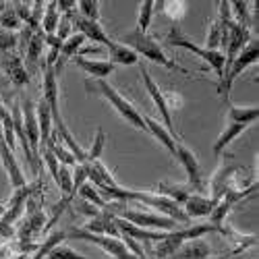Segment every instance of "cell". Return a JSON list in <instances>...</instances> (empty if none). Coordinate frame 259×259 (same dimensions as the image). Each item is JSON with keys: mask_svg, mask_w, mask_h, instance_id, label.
I'll list each match as a JSON object with an SVG mask.
<instances>
[{"mask_svg": "<svg viewBox=\"0 0 259 259\" xmlns=\"http://www.w3.org/2000/svg\"><path fill=\"white\" fill-rule=\"evenodd\" d=\"M120 44L128 46L137 56H143V58H147L149 62L162 64V67L168 69V71H177V73H181V75H191V71H187L185 67H181L179 62H175L172 58H168L160 41H158L156 37H152V35H147V33H141V31L133 29V31H128V33H124V35L120 37Z\"/></svg>", "mask_w": 259, "mask_h": 259, "instance_id": "obj_1", "label": "cell"}, {"mask_svg": "<svg viewBox=\"0 0 259 259\" xmlns=\"http://www.w3.org/2000/svg\"><path fill=\"white\" fill-rule=\"evenodd\" d=\"M222 226H213V224H189L177 230H170L164 234V239L156 243L154 247V255L156 259H170L187 241H195L201 239L207 232H220Z\"/></svg>", "mask_w": 259, "mask_h": 259, "instance_id": "obj_2", "label": "cell"}, {"mask_svg": "<svg viewBox=\"0 0 259 259\" xmlns=\"http://www.w3.org/2000/svg\"><path fill=\"white\" fill-rule=\"evenodd\" d=\"M88 90H98V94H102L108 102H110V106L114 108V110H116L128 124H133L135 128H139V131H145V133H147V126H145V120H143V114L139 112V108H135L118 90H114L106 79H98L96 83H90V81H88Z\"/></svg>", "mask_w": 259, "mask_h": 259, "instance_id": "obj_3", "label": "cell"}, {"mask_svg": "<svg viewBox=\"0 0 259 259\" xmlns=\"http://www.w3.org/2000/svg\"><path fill=\"white\" fill-rule=\"evenodd\" d=\"M257 56H259V46H257V41H255V44H249L247 48H243V52L234 58V62L230 64L228 71L224 73L222 81H218V94H220L222 102H226V104H228L232 83L236 81V77H239L247 67H251V64H255V62H257Z\"/></svg>", "mask_w": 259, "mask_h": 259, "instance_id": "obj_4", "label": "cell"}, {"mask_svg": "<svg viewBox=\"0 0 259 259\" xmlns=\"http://www.w3.org/2000/svg\"><path fill=\"white\" fill-rule=\"evenodd\" d=\"M64 232H67V236H71V239H77V241H88V243L98 245V247H100V249H104L106 253H110L114 259H141V257H137V255H133L131 251H128L120 239L92 234V232L83 230V228H71V230H64ZM145 259H149V257H145Z\"/></svg>", "mask_w": 259, "mask_h": 259, "instance_id": "obj_5", "label": "cell"}, {"mask_svg": "<svg viewBox=\"0 0 259 259\" xmlns=\"http://www.w3.org/2000/svg\"><path fill=\"white\" fill-rule=\"evenodd\" d=\"M222 158L224 160H222L220 168L211 175V183H209V191H211V197L209 199H213L215 203H218L226 195L228 189L236 187L234 185V177L239 175L241 170H245V166H241L239 162H234L230 156H222Z\"/></svg>", "mask_w": 259, "mask_h": 259, "instance_id": "obj_6", "label": "cell"}, {"mask_svg": "<svg viewBox=\"0 0 259 259\" xmlns=\"http://www.w3.org/2000/svg\"><path fill=\"white\" fill-rule=\"evenodd\" d=\"M139 69H141V77H143V85H145V90H147V94H149V98L154 100V104H156V108L160 110V116H162V124L168 128V131L175 135L177 139H181L179 135H177V131H175V122H172V112H170V108H168V104H166V92H162L160 90V85L154 81V77L149 75V71H147V67L141 62L139 64Z\"/></svg>", "mask_w": 259, "mask_h": 259, "instance_id": "obj_7", "label": "cell"}, {"mask_svg": "<svg viewBox=\"0 0 259 259\" xmlns=\"http://www.w3.org/2000/svg\"><path fill=\"white\" fill-rule=\"evenodd\" d=\"M175 158L181 162V166L185 168L187 172V179H189V187L193 191L201 193L203 191V175H201V164L197 160V156L193 154V149H189L183 139L177 141V152H175Z\"/></svg>", "mask_w": 259, "mask_h": 259, "instance_id": "obj_8", "label": "cell"}, {"mask_svg": "<svg viewBox=\"0 0 259 259\" xmlns=\"http://www.w3.org/2000/svg\"><path fill=\"white\" fill-rule=\"evenodd\" d=\"M48 218L44 209H39L33 199L29 197L27 203H25V218H23V226L19 228V241H31L35 234L44 232V226H46Z\"/></svg>", "mask_w": 259, "mask_h": 259, "instance_id": "obj_9", "label": "cell"}, {"mask_svg": "<svg viewBox=\"0 0 259 259\" xmlns=\"http://www.w3.org/2000/svg\"><path fill=\"white\" fill-rule=\"evenodd\" d=\"M35 189H37V183H35V185H25V187H21V189H15V193H13V197L9 199V203H5L7 209H5V213H3V218H0V224L13 226V224L21 218V215H23L25 203H27V199L33 195Z\"/></svg>", "mask_w": 259, "mask_h": 259, "instance_id": "obj_10", "label": "cell"}, {"mask_svg": "<svg viewBox=\"0 0 259 259\" xmlns=\"http://www.w3.org/2000/svg\"><path fill=\"white\" fill-rule=\"evenodd\" d=\"M21 116H23L25 137L31 147V158L39 166V162H37V158H39V128H37V116H35V104L29 98H25L23 104H21Z\"/></svg>", "mask_w": 259, "mask_h": 259, "instance_id": "obj_11", "label": "cell"}, {"mask_svg": "<svg viewBox=\"0 0 259 259\" xmlns=\"http://www.w3.org/2000/svg\"><path fill=\"white\" fill-rule=\"evenodd\" d=\"M0 162H3L5 170H7V175L11 179V187L13 189H21V187H25L27 181H25V175H23V170H21L19 166V160L15 156L13 149L5 143V137L0 135Z\"/></svg>", "mask_w": 259, "mask_h": 259, "instance_id": "obj_12", "label": "cell"}, {"mask_svg": "<svg viewBox=\"0 0 259 259\" xmlns=\"http://www.w3.org/2000/svg\"><path fill=\"white\" fill-rule=\"evenodd\" d=\"M52 112V122L60 120V106H58V75L52 64H44V96H41Z\"/></svg>", "mask_w": 259, "mask_h": 259, "instance_id": "obj_13", "label": "cell"}, {"mask_svg": "<svg viewBox=\"0 0 259 259\" xmlns=\"http://www.w3.org/2000/svg\"><path fill=\"white\" fill-rule=\"evenodd\" d=\"M83 230H88L92 234H100V236H112V239H120V230L114 224V213L102 209L96 218H90L81 226Z\"/></svg>", "mask_w": 259, "mask_h": 259, "instance_id": "obj_14", "label": "cell"}, {"mask_svg": "<svg viewBox=\"0 0 259 259\" xmlns=\"http://www.w3.org/2000/svg\"><path fill=\"white\" fill-rule=\"evenodd\" d=\"M69 19H71V23H75V27L79 29V33L85 37V39H90V41H98L100 46H108L110 44V37L106 35V31L102 29V25L100 23H96V21H88V19H83V17H79V15H69Z\"/></svg>", "mask_w": 259, "mask_h": 259, "instance_id": "obj_15", "label": "cell"}, {"mask_svg": "<svg viewBox=\"0 0 259 259\" xmlns=\"http://www.w3.org/2000/svg\"><path fill=\"white\" fill-rule=\"evenodd\" d=\"M251 124H247V122H243V120H232V118H226V126H224V131L220 133V137L215 139V143H213V154L215 156H222L224 154V149L239 137L243 131H247Z\"/></svg>", "mask_w": 259, "mask_h": 259, "instance_id": "obj_16", "label": "cell"}, {"mask_svg": "<svg viewBox=\"0 0 259 259\" xmlns=\"http://www.w3.org/2000/svg\"><path fill=\"white\" fill-rule=\"evenodd\" d=\"M164 44L166 46H170V48H183V50H189V52H193V54H197V56H201V52H203V48L197 44L195 39H191L177 23H172V27L168 29V33L164 35Z\"/></svg>", "mask_w": 259, "mask_h": 259, "instance_id": "obj_17", "label": "cell"}, {"mask_svg": "<svg viewBox=\"0 0 259 259\" xmlns=\"http://www.w3.org/2000/svg\"><path fill=\"white\" fill-rule=\"evenodd\" d=\"M3 67H5V73L9 75V79L13 81L15 88H23V85L29 83V73L27 69L23 67V60H21V56L17 54H5L3 56Z\"/></svg>", "mask_w": 259, "mask_h": 259, "instance_id": "obj_18", "label": "cell"}, {"mask_svg": "<svg viewBox=\"0 0 259 259\" xmlns=\"http://www.w3.org/2000/svg\"><path fill=\"white\" fill-rule=\"evenodd\" d=\"M215 201L201 195V193H193L189 195V199L183 203V211L187 213V218H203V215H209L211 209H213Z\"/></svg>", "mask_w": 259, "mask_h": 259, "instance_id": "obj_19", "label": "cell"}, {"mask_svg": "<svg viewBox=\"0 0 259 259\" xmlns=\"http://www.w3.org/2000/svg\"><path fill=\"white\" fill-rule=\"evenodd\" d=\"M81 71L92 75L94 79H106L108 75L114 73V64L108 60H92V58H83V56H73L71 58Z\"/></svg>", "mask_w": 259, "mask_h": 259, "instance_id": "obj_20", "label": "cell"}, {"mask_svg": "<svg viewBox=\"0 0 259 259\" xmlns=\"http://www.w3.org/2000/svg\"><path fill=\"white\" fill-rule=\"evenodd\" d=\"M143 120H145V126H147V133H152V135L168 149V152L175 156V152H177V141H181V139H177L175 135H172L160 120H156V118H152V116H145V114H143Z\"/></svg>", "mask_w": 259, "mask_h": 259, "instance_id": "obj_21", "label": "cell"}, {"mask_svg": "<svg viewBox=\"0 0 259 259\" xmlns=\"http://www.w3.org/2000/svg\"><path fill=\"white\" fill-rule=\"evenodd\" d=\"M106 50H108V62H112L114 67H116V64H122V67H133V64L139 62V56L128 46L120 44V41L112 39L110 44L106 46Z\"/></svg>", "mask_w": 259, "mask_h": 259, "instance_id": "obj_22", "label": "cell"}, {"mask_svg": "<svg viewBox=\"0 0 259 259\" xmlns=\"http://www.w3.org/2000/svg\"><path fill=\"white\" fill-rule=\"evenodd\" d=\"M35 116H37V128H39V147H44L54 131V122H52V112L44 100H39L35 104Z\"/></svg>", "mask_w": 259, "mask_h": 259, "instance_id": "obj_23", "label": "cell"}, {"mask_svg": "<svg viewBox=\"0 0 259 259\" xmlns=\"http://www.w3.org/2000/svg\"><path fill=\"white\" fill-rule=\"evenodd\" d=\"M209 255H211V247L205 241L195 239V241H187L170 259H205Z\"/></svg>", "mask_w": 259, "mask_h": 259, "instance_id": "obj_24", "label": "cell"}, {"mask_svg": "<svg viewBox=\"0 0 259 259\" xmlns=\"http://www.w3.org/2000/svg\"><path fill=\"white\" fill-rule=\"evenodd\" d=\"M193 191L189 185H172V183H160L158 185V195H164L168 199H172L175 203H179L183 207V203L189 199V195H193Z\"/></svg>", "mask_w": 259, "mask_h": 259, "instance_id": "obj_25", "label": "cell"}, {"mask_svg": "<svg viewBox=\"0 0 259 259\" xmlns=\"http://www.w3.org/2000/svg\"><path fill=\"white\" fill-rule=\"evenodd\" d=\"M64 239H67V232L64 230H54L52 234H48L46 236V241H41L37 247H35V251L29 255L31 259H44L52 249H56Z\"/></svg>", "mask_w": 259, "mask_h": 259, "instance_id": "obj_26", "label": "cell"}, {"mask_svg": "<svg viewBox=\"0 0 259 259\" xmlns=\"http://www.w3.org/2000/svg\"><path fill=\"white\" fill-rule=\"evenodd\" d=\"M60 21V13L56 9V3H46L44 15H41V29H44V35H54L56 27Z\"/></svg>", "mask_w": 259, "mask_h": 259, "instance_id": "obj_27", "label": "cell"}, {"mask_svg": "<svg viewBox=\"0 0 259 259\" xmlns=\"http://www.w3.org/2000/svg\"><path fill=\"white\" fill-rule=\"evenodd\" d=\"M156 9V3L154 0H143V3H139V21H137V31L141 33H147L149 25H152V19H154V11Z\"/></svg>", "mask_w": 259, "mask_h": 259, "instance_id": "obj_28", "label": "cell"}, {"mask_svg": "<svg viewBox=\"0 0 259 259\" xmlns=\"http://www.w3.org/2000/svg\"><path fill=\"white\" fill-rule=\"evenodd\" d=\"M154 11H162L172 19V23H179L187 13V3H181V0H175V3H156Z\"/></svg>", "mask_w": 259, "mask_h": 259, "instance_id": "obj_29", "label": "cell"}, {"mask_svg": "<svg viewBox=\"0 0 259 259\" xmlns=\"http://www.w3.org/2000/svg\"><path fill=\"white\" fill-rule=\"evenodd\" d=\"M199 58H203L209 67L213 69V73L218 75V81H222V77H224V54H222V50H205L203 48V52H201V56Z\"/></svg>", "mask_w": 259, "mask_h": 259, "instance_id": "obj_30", "label": "cell"}, {"mask_svg": "<svg viewBox=\"0 0 259 259\" xmlns=\"http://www.w3.org/2000/svg\"><path fill=\"white\" fill-rule=\"evenodd\" d=\"M77 193H79V197H81L83 201H88V203L96 205L98 209H104V207H106V203H108V201H106V199L100 195V191H98V189H96L92 183H85V185H83V187H81Z\"/></svg>", "mask_w": 259, "mask_h": 259, "instance_id": "obj_31", "label": "cell"}, {"mask_svg": "<svg viewBox=\"0 0 259 259\" xmlns=\"http://www.w3.org/2000/svg\"><path fill=\"white\" fill-rule=\"evenodd\" d=\"M41 48H44V35L37 31V33H33V37L29 39V44L25 48V60H27V64H31V67H33V64L37 62Z\"/></svg>", "mask_w": 259, "mask_h": 259, "instance_id": "obj_32", "label": "cell"}, {"mask_svg": "<svg viewBox=\"0 0 259 259\" xmlns=\"http://www.w3.org/2000/svg\"><path fill=\"white\" fill-rule=\"evenodd\" d=\"M21 25H23V23H21V19L17 17L13 5H9L3 13H0V29H5V31H17Z\"/></svg>", "mask_w": 259, "mask_h": 259, "instance_id": "obj_33", "label": "cell"}, {"mask_svg": "<svg viewBox=\"0 0 259 259\" xmlns=\"http://www.w3.org/2000/svg\"><path fill=\"white\" fill-rule=\"evenodd\" d=\"M77 9L81 13L79 17L100 23V3H96V0H81V3H77Z\"/></svg>", "mask_w": 259, "mask_h": 259, "instance_id": "obj_34", "label": "cell"}, {"mask_svg": "<svg viewBox=\"0 0 259 259\" xmlns=\"http://www.w3.org/2000/svg\"><path fill=\"white\" fill-rule=\"evenodd\" d=\"M44 259H96V257H88V255H81L79 251L67 247V245H58L56 249H52Z\"/></svg>", "mask_w": 259, "mask_h": 259, "instance_id": "obj_35", "label": "cell"}, {"mask_svg": "<svg viewBox=\"0 0 259 259\" xmlns=\"http://www.w3.org/2000/svg\"><path fill=\"white\" fill-rule=\"evenodd\" d=\"M56 185H58L60 191L64 193V197H73V195H71V189H73V172H71L69 166H62V164H60Z\"/></svg>", "mask_w": 259, "mask_h": 259, "instance_id": "obj_36", "label": "cell"}, {"mask_svg": "<svg viewBox=\"0 0 259 259\" xmlns=\"http://www.w3.org/2000/svg\"><path fill=\"white\" fill-rule=\"evenodd\" d=\"M104 145H106V133H104V128H98L94 143H92L90 152H88V162H98L100 160V156L104 152Z\"/></svg>", "mask_w": 259, "mask_h": 259, "instance_id": "obj_37", "label": "cell"}, {"mask_svg": "<svg viewBox=\"0 0 259 259\" xmlns=\"http://www.w3.org/2000/svg\"><path fill=\"white\" fill-rule=\"evenodd\" d=\"M73 168H75V170H73V189H71V195L75 197L77 191H79L85 183H88V172H85L83 164H75Z\"/></svg>", "mask_w": 259, "mask_h": 259, "instance_id": "obj_38", "label": "cell"}, {"mask_svg": "<svg viewBox=\"0 0 259 259\" xmlns=\"http://www.w3.org/2000/svg\"><path fill=\"white\" fill-rule=\"evenodd\" d=\"M41 156H44V164H46V168H48V172H50V177H52L54 183H56V179H58V168H60L58 160L54 158V154L50 152V149H46V147H41Z\"/></svg>", "mask_w": 259, "mask_h": 259, "instance_id": "obj_39", "label": "cell"}, {"mask_svg": "<svg viewBox=\"0 0 259 259\" xmlns=\"http://www.w3.org/2000/svg\"><path fill=\"white\" fill-rule=\"evenodd\" d=\"M17 44H19V35H17L15 31H5V29H0V52L13 50Z\"/></svg>", "mask_w": 259, "mask_h": 259, "instance_id": "obj_40", "label": "cell"}, {"mask_svg": "<svg viewBox=\"0 0 259 259\" xmlns=\"http://www.w3.org/2000/svg\"><path fill=\"white\" fill-rule=\"evenodd\" d=\"M71 29H73V23H71V19H69V15H64V17H60V21H58V27H56V37L60 39V41H64L69 35H71Z\"/></svg>", "mask_w": 259, "mask_h": 259, "instance_id": "obj_41", "label": "cell"}, {"mask_svg": "<svg viewBox=\"0 0 259 259\" xmlns=\"http://www.w3.org/2000/svg\"><path fill=\"white\" fill-rule=\"evenodd\" d=\"M75 205H77V211H81V213H85V215H90V218H96V215L102 211V209H98L96 205H92V203H88V201H83V199L75 201Z\"/></svg>", "mask_w": 259, "mask_h": 259, "instance_id": "obj_42", "label": "cell"}, {"mask_svg": "<svg viewBox=\"0 0 259 259\" xmlns=\"http://www.w3.org/2000/svg\"><path fill=\"white\" fill-rule=\"evenodd\" d=\"M9 253H11V249H9V247H0V259H5Z\"/></svg>", "mask_w": 259, "mask_h": 259, "instance_id": "obj_43", "label": "cell"}, {"mask_svg": "<svg viewBox=\"0 0 259 259\" xmlns=\"http://www.w3.org/2000/svg\"><path fill=\"white\" fill-rule=\"evenodd\" d=\"M5 209H7V205H5V203H0V218H3V213H5Z\"/></svg>", "mask_w": 259, "mask_h": 259, "instance_id": "obj_44", "label": "cell"}, {"mask_svg": "<svg viewBox=\"0 0 259 259\" xmlns=\"http://www.w3.org/2000/svg\"><path fill=\"white\" fill-rule=\"evenodd\" d=\"M7 7H9V5H7V3H0V13H3V11H5V9H7Z\"/></svg>", "mask_w": 259, "mask_h": 259, "instance_id": "obj_45", "label": "cell"}, {"mask_svg": "<svg viewBox=\"0 0 259 259\" xmlns=\"http://www.w3.org/2000/svg\"><path fill=\"white\" fill-rule=\"evenodd\" d=\"M205 259H224V257H211V255H209V257H205Z\"/></svg>", "mask_w": 259, "mask_h": 259, "instance_id": "obj_46", "label": "cell"}]
</instances>
